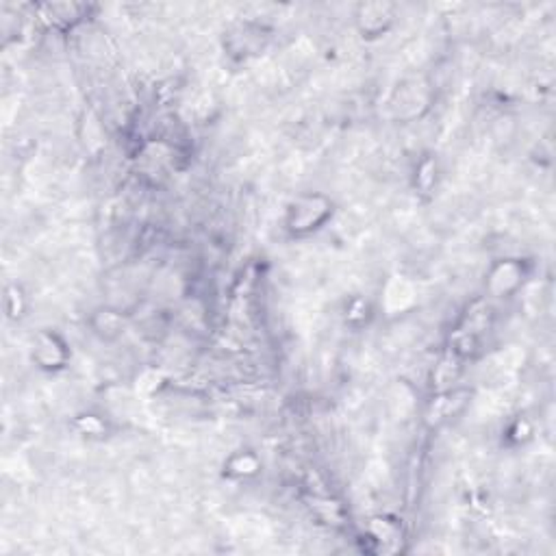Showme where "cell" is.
Masks as SVG:
<instances>
[{"instance_id": "obj_6", "label": "cell", "mask_w": 556, "mask_h": 556, "mask_svg": "<svg viewBox=\"0 0 556 556\" xmlns=\"http://www.w3.org/2000/svg\"><path fill=\"white\" fill-rule=\"evenodd\" d=\"M92 333L98 334L102 342H113V339L120 337L126 328V319L117 309L111 307H101L93 311L90 319Z\"/></svg>"}, {"instance_id": "obj_1", "label": "cell", "mask_w": 556, "mask_h": 556, "mask_svg": "<svg viewBox=\"0 0 556 556\" xmlns=\"http://www.w3.org/2000/svg\"><path fill=\"white\" fill-rule=\"evenodd\" d=\"M334 214V203L328 196L318 194V191H307L300 194L287 205L283 215V229L287 230L289 238H309L318 233L324 226L331 222Z\"/></svg>"}, {"instance_id": "obj_3", "label": "cell", "mask_w": 556, "mask_h": 556, "mask_svg": "<svg viewBox=\"0 0 556 556\" xmlns=\"http://www.w3.org/2000/svg\"><path fill=\"white\" fill-rule=\"evenodd\" d=\"M359 33L366 39H376L385 36L396 22V4L391 3H363L354 13Z\"/></svg>"}, {"instance_id": "obj_9", "label": "cell", "mask_w": 556, "mask_h": 556, "mask_svg": "<svg viewBox=\"0 0 556 556\" xmlns=\"http://www.w3.org/2000/svg\"><path fill=\"white\" fill-rule=\"evenodd\" d=\"M432 172H437V164L432 159H424L420 164V167H417V187L420 189H432L435 187V181H437V174H432Z\"/></svg>"}, {"instance_id": "obj_5", "label": "cell", "mask_w": 556, "mask_h": 556, "mask_svg": "<svg viewBox=\"0 0 556 556\" xmlns=\"http://www.w3.org/2000/svg\"><path fill=\"white\" fill-rule=\"evenodd\" d=\"M263 470V463L254 450H238L224 461L222 465V474L224 479L229 480H250V479H257Z\"/></svg>"}, {"instance_id": "obj_8", "label": "cell", "mask_w": 556, "mask_h": 556, "mask_svg": "<svg viewBox=\"0 0 556 556\" xmlns=\"http://www.w3.org/2000/svg\"><path fill=\"white\" fill-rule=\"evenodd\" d=\"M4 302H7L9 318L20 319L24 316V311H27V294H24V289L20 285H9Z\"/></svg>"}, {"instance_id": "obj_4", "label": "cell", "mask_w": 556, "mask_h": 556, "mask_svg": "<svg viewBox=\"0 0 556 556\" xmlns=\"http://www.w3.org/2000/svg\"><path fill=\"white\" fill-rule=\"evenodd\" d=\"M524 263L518 259H502L498 263L491 265L487 274V292L496 298H509L524 285Z\"/></svg>"}, {"instance_id": "obj_7", "label": "cell", "mask_w": 556, "mask_h": 556, "mask_svg": "<svg viewBox=\"0 0 556 556\" xmlns=\"http://www.w3.org/2000/svg\"><path fill=\"white\" fill-rule=\"evenodd\" d=\"M75 428L78 435L87 437V439H105L109 435V422L98 413H81L77 415Z\"/></svg>"}, {"instance_id": "obj_2", "label": "cell", "mask_w": 556, "mask_h": 556, "mask_svg": "<svg viewBox=\"0 0 556 556\" xmlns=\"http://www.w3.org/2000/svg\"><path fill=\"white\" fill-rule=\"evenodd\" d=\"M72 352L68 346L66 339L61 337L57 331H39L33 339L31 346V361L36 363L37 370L55 374L66 370L68 363H70Z\"/></svg>"}]
</instances>
